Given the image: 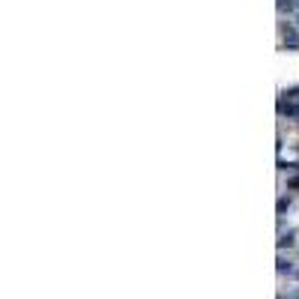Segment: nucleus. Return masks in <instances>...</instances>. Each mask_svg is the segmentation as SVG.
<instances>
[{
  "instance_id": "obj_1",
  "label": "nucleus",
  "mask_w": 299,
  "mask_h": 299,
  "mask_svg": "<svg viewBox=\"0 0 299 299\" xmlns=\"http://www.w3.org/2000/svg\"><path fill=\"white\" fill-rule=\"evenodd\" d=\"M284 42H290V45H299V36L293 30H284Z\"/></svg>"
}]
</instances>
